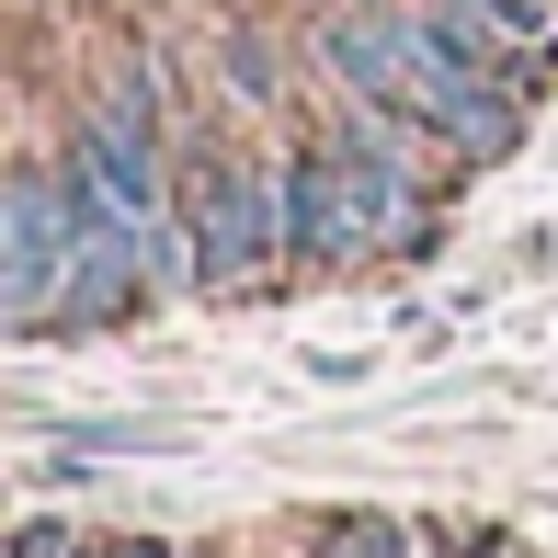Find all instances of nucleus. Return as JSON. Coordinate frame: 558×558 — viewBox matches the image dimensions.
<instances>
[{
    "mask_svg": "<svg viewBox=\"0 0 558 558\" xmlns=\"http://www.w3.org/2000/svg\"><path fill=\"white\" fill-rule=\"evenodd\" d=\"M69 263H81V194L46 183V171H23L12 183V251H0V308L46 319V296H58Z\"/></svg>",
    "mask_w": 558,
    "mask_h": 558,
    "instance_id": "obj_2",
    "label": "nucleus"
},
{
    "mask_svg": "<svg viewBox=\"0 0 558 558\" xmlns=\"http://www.w3.org/2000/svg\"><path fill=\"white\" fill-rule=\"evenodd\" d=\"M331 558H399V536H388V524H342Z\"/></svg>",
    "mask_w": 558,
    "mask_h": 558,
    "instance_id": "obj_4",
    "label": "nucleus"
},
{
    "mask_svg": "<svg viewBox=\"0 0 558 558\" xmlns=\"http://www.w3.org/2000/svg\"><path fill=\"white\" fill-rule=\"evenodd\" d=\"M274 240H296V206L263 183V171H217L206 183V251H194V263L228 286V274H251Z\"/></svg>",
    "mask_w": 558,
    "mask_h": 558,
    "instance_id": "obj_3",
    "label": "nucleus"
},
{
    "mask_svg": "<svg viewBox=\"0 0 558 558\" xmlns=\"http://www.w3.org/2000/svg\"><path fill=\"white\" fill-rule=\"evenodd\" d=\"M286 206H296V240L353 251V240H376V228L411 217V194H399V171L365 160V148H308V160L286 171Z\"/></svg>",
    "mask_w": 558,
    "mask_h": 558,
    "instance_id": "obj_1",
    "label": "nucleus"
},
{
    "mask_svg": "<svg viewBox=\"0 0 558 558\" xmlns=\"http://www.w3.org/2000/svg\"><path fill=\"white\" fill-rule=\"evenodd\" d=\"M468 558H501V547H468Z\"/></svg>",
    "mask_w": 558,
    "mask_h": 558,
    "instance_id": "obj_7",
    "label": "nucleus"
},
{
    "mask_svg": "<svg viewBox=\"0 0 558 558\" xmlns=\"http://www.w3.org/2000/svg\"><path fill=\"white\" fill-rule=\"evenodd\" d=\"M12 558H69V536H58V524H23V547Z\"/></svg>",
    "mask_w": 558,
    "mask_h": 558,
    "instance_id": "obj_5",
    "label": "nucleus"
},
{
    "mask_svg": "<svg viewBox=\"0 0 558 558\" xmlns=\"http://www.w3.org/2000/svg\"><path fill=\"white\" fill-rule=\"evenodd\" d=\"M92 558H160V547H148V536H114V547H92Z\"/></svg>",
    "mask_w": 558,
    "mask_h": 558,
    "instance_id": "obj_6",
    "label": "nucleus"
}]
</instances>
